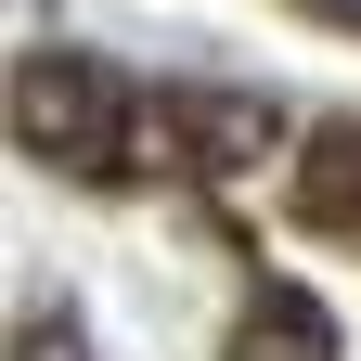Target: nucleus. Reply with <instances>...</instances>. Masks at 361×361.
I'll list each match as a JSON object with an SVG mask.
<instances>
[{
	"mask_svg": "<svg viewBox=\"0 0 361 361\" xmlns=\"http://www.w3.org/2000/svg\"><path fill=\"white\" fill-rule=\"evenodd\" d=\"M13 129H26V155H52L78 180H129L168 142V104H142V90L104 78L90 52H26L13 65Z\"/></svg>",
	"mask_w": 361,
	"mask_h": 361,
	"instance_id": "1",
	"label": "nucleus"
},
{
	"mask_svg": "<svg viewBox=\"0 0 361 361\" xmlns=\"http://www.w3.org/2000/svg\"><path fill=\"white\" fill-rule=\"evenodd\" d=\"M233 361H336V336H323V310L284 284V297H258V323L233 336Z\"/></svg>",
	"mask_w": 361,
	"mask_h": 361,
	"instance_id": "2",
	"label": "nucleus"
},
{
	"mask_svg": "<svg viewBox=\"0 0 361 361\" xmlns=\"http://www.w3.org/2000/svg\"><path fill=\"white\" fill-rule=\"evenodd\" d=\"M297 207L323 219V233H348V219H361V129H323V142H310V180H297Z\"/></svg>",
	"mask_w": 361,
	"mask_h": 361,
	"instance_id": "3",
	"label": "nucleus"
},
{
	"mask_svg": "<svg viewBox=\"0 0 361 361\" xmlns=\"http://www.w3.org/2000/svg\"><path fill=\"white\" fill-rule=\"evenodd\" d=\"M13 361H90V348H78V323H26V336H13Z\"/></svg>",
	"mask_w": 361,
	"mask_h": 361,
	"instance_id": "4",
	"label": "nucleus"
},
{
	"mask_svg": "<svg viewBox=\"0 0 361 361\" xmlns=\"http://www.w3.org/2000/svg\"><path fill=\"white\" fill-rule=\"evenodd\" d=\"M297 13H323V26H361V0H297Z\"/></svg>",
	"mask_w": 361,
	"mask_h": 361,
	"instance_id": "5",
	"label": "nucleus"
}]
</instances>
